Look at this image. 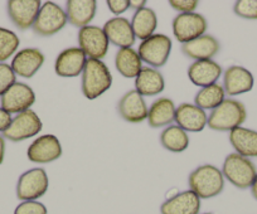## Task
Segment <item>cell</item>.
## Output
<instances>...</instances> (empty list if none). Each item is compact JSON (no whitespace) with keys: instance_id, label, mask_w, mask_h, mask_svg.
Returning <instances> with one entry per match:
<instances>
[{"instance_id":"1","label":"cell","mask_w":257,"mask_h":214,"mask_svg":"<svg viewBox=\"0 0 257 214\" xmlns=\"http://www.w3.org/2000/svg\"><path fill=\"white\" fill-rule=\"evenodd\" d=\"M188 184L190 190L201 199H211L223 191L224 176L217 166L206 164L189 174Z\"/></svg>"},{"instance_id":"2","label":"cell","mask_w":257,"mask_h":214,"mask_svg":"<svg viewBox=\"0 0 257 214\" xmlns=\"http://www.w3.org/2000/svg\"><path fill=\"white\" fill-rule=\"evenodd\" d=\"M112 75L107 66L100 60L88 58L81 77V88L87 100H96L110 90Z\"/></svg>"},{"instance_id":"3","label":"cell","mask_w":257,"mask_h":214,"mask_svg":"<svg viewBox=\"0 0 257 214\" xmlns=\"http://www.w3.org/2000/svg\"><path fill=\"white\" fill-rule=\"evenodd\" d=\"M247 119L243 103L234 98H226L218 107L212 110L207 125L214 131H232L242 126Z\"/></svg>"},{"instance_id":"4","label":"cell","mask_w":257,"mask_h":214,"mask_svg":"<svg viewBox=\"0 0 257 214\" xmlns=\"http://www.w3.org/2000/svg\"><path fill=\"white\" fill-rule=\"evenodd\" d=\"M224 179L238 189H248L253 184L257 175L256 165L251 159L244 157L237 152L227 155L222 166Z\"/></svg>"},{"instance_id":"5","label":"cell","mask_w":257,"mask_h":214,"mask_svg":"<svg viewBox=\"0 0 257 214\" xmlns=\"http://www.w3.org/2000/svg\"><path fill=\"white\" fill-rule=\"evenodd\" d=\"M49 179L43 168H34L22 174L17 183L19 200H38L48 191Z\"/></svg>"},{"instance_id":"6","label":"cell","mask_w":257,"mask_h":214,"mask_svg":"<svg viewBox=\"0 0 257 214\" xmlns=\"http://www.w3.org/2000/svg\"><path fill=\"white\" fill-rule=\"evenodd\" d=\"M67 14L53 2L42 4L38 17L33 24L34 33L41 37H52L67 24Z\"/></svg>"},{"instance_id":"7","label":"cell","mask_w":257,"mask_h":214,"mask_svg":"<svg viewBox=\"0 0 257 214\" xmlns=\"http://www.w3.org/2000/svg\"><path fill=\"white\" fill-rule=\"evenodd\" d=\"M172 52V39L165 34H154L140 43L139 53L143 62L150 67L159 68L165 66Z\"/></svg>"},{"instance_id":"8","label":"cell","mask_w":257,"mask_h":214,"mask_svg":"<svg viewBox=\"0 0 257 214\" xmlns=\"http://www.w3.org/2000/svg\"><path fill=\"white\" fill-rule=\"evenodd\" d=\"M42 129L43 124L41 117L31 109L13 117L11 126L3 132V137L13 142H19L36 136L42 131Z\"/></svg>"},{"instance_id":"9","label":"cell","mask_w":257,"mask_h":214,"mask_svg":"<svg viewBox=\"0 0 257 214\" xmlns=\"http://www.w3.org/2000/svg\"><path fill=\"white\" fill-rule=\"evenodd\" d=\"M173 34L182 44L199 38L206 34L208 23L202 14L185 13L178 14L172 23Z\"/></svg>"},{"instance_id":"10","label":"cell","mask_w":257,"mask_h":214,"mask_svg":"<svg viewBox=\"0 0 257 214\" xmlns=\"http://www.w3.org/2000/svg\"><path fill=\"white\" fill-rule=\"evenodd\" d=\"M80 49L90 60H102L108 52V42L105 32L97 26L83 27L78 31Z\"/></svg>"},{"instance_id":"11","label":"cell","mask_w":257,"mask_h":214,"mask_svg":"<svg viewBox=\"0 0 257 214\" xmlns=\"http://www.w3.org/2000/svg\"><path fill=\"white\" fill-rule=\"evenodd\" d=\"M34 102H36V93L31 86L23 82H16L0 97L2 109L11 115H18L27 110H31Z\"/></svg>"},{"instance_id":"12","label":"cell","mask_w":257,"mask_h":214,"mask_svg":"<svg viewBox=\"0 0 257 214\" xmlns=\"http://www.w3.org/2000/svg\"><path fill=\"white\" fill-rule=\"evenodd\" d=\"M62 145L58 137L52 134L37 137L27 150V156L32 163L48 164L62 156Z\"/></svg>"},{"instance_id":"13","label":"cell","mask_w":257,"mask_h":214,"mask_svg":"<svg viewBox=\"0 0 257 214\" xmlns=\"http://www.w3.org/2000/svg\"><path fill=\"white\" fill-rule=\"evenodd\" d=\"M41 7L39 0H11L7 3V11L14 26L21 31H27L33 28Z\"/></svg>"},{"instance_id":"14","label":"cell","mask_w":257,"mask_h":214,"mask_svg":"<svg viewBox=\"0 0 257 214\" xmlns=\"http://www.w3.org/2000/svg\"><path fill=\"white\" fill-rule=\"evenodd\" d=\"M87 57L80 47H71L58 55L54 62V71L59 77L72 78L82 75Z\"/></svg>"},{"instance_id":"15","label":"cell","mask_w":257,"mask_h":214,"mask_svg":"<svg viewBox=\"0 0 257 214\" xmlns=\"http://www.w3.org/2000/svg\"><path fill=\"white\" fill-rule=\"evenodd\" d=\"M117 111L120 116L130 124H139L148 119L147 102L138 91L132 90L126 92L117 103Z\"/></svg>"},{"instance_id":"16","label":"cell","mask_w":257,"mask_h":214,"mask_svg":"<svg viewBox=\"0 0 257 214\" xmlns=\"http://www.w3.org/2000/svg\"><path fill=\"white\" fill-rule=\"evenodd\" d=\"M102 29L108 42L120 48H133L137 41L132 22H128L123 17H113L108 19Z\"/></svg>"},{"instance_id":"17","label":"cell","mask_w":257,"mask_h":214,"mask_svg":"<svg viewBox=\"0 0 257 214\" xmlns=\"http://www.w3.org/2000/svg\"><path fill=\"white\" fill-rule=\"evenodd\" d=\"M44 55L38 48H24L16 53L12 61V70L16 76L32 78L43 66Z\"/></svg>"},{"instance_id":"18","label":"cell","mask_w":257,"mask_h":214,"mask_svg":"<svg viewBox=\"0 0 257 214\" xmlns=\"http://www.w3.org/2000/svg\"><path fill=\"white\" fill-rule=\"evenodd\" d=\"M202 199L192 190H185L169 196L160 206L162 214H199Z\"/></svg>"},{"instance_id":"19","label":"cell","mask_w":257,"mask_h":214,"mask_svg":"<svg viewBox=\"0 0 257 214\" xmlns=\"http://www.w3.org/2000/svg\"><path fill=\"white\" fill-rule=\"evenodd\" d=\"M253 75L242 66H231L223 75V88L226 95L238 96L253 88Z\"/></svg>"},{"instance_id":"20","label":"cell","mask_w":257,"mask_h":214,"mask_svg":"<svg viewBox=\"0 0 257 214\" xmlns=\"http://www.w3.org/2000/svg\"><path fill=\"white\" fill-rule=\"evenodd\" d=\"M175 122L187 132H199L207 126L206 111L192 103H182L175 111Z\"/></svg>"},{"instance_id":"21","label":"cell","mask_w":257,"mask_h":214,"mask_svg":"<svg viewBox=\"0 0 257 214\" xmlns=\"http://www.w3.org/2000/svg\"><path fill=\"white\" fill-rule=\"evenodd\" d=\"M219 49H221V44H219L218 39L209 34H204V36L182 46L183 55L196 61L212 60L218 53Z\"/></svg>"},{"instance_id":"22","label":"cell","mask_w":257,"mask_h":214,"mask_svg":"<svg viewBox=\"0 0 257 214\" xmlns=\"http://www.w3.org/2000/svg\"><path fill=\"white\" fill-rule=\"evenodd\" d=\"M222 75V67L213 60L196 61L188 68V77L193 85L208 87L217 83Z\"/></svg>"},{"instance_id":"23","label":"cell","mask_w":257,"mask_h":214,"mask_svg":"<svg viewBox=\"0 0 257 214\" xmlns=\"http://www.w3.org/2000/svg\"><path fill=\"white\" fill-rule=\"evenodd\" d=\"M97 11L95 0H68L66 3V14L68 23L77 28L90 26Z\"/></svg>"},{"instance_id":"24","label":"cell","mask_w":257,"mask_h":214,"mask_svg":"<svg viewBox=\"0 0 257 214\" xmlns=\"http://www.w3.org/2000/svg\"><path fill=\"white\" fill-rule=\"evenodd\" d=\"M175 107L174 102L168 97H160L155 100L150 106L148 112V122L153 129L169 126L175 121Z\"/></svg>"},{"instance_id":"25","label":"cell","mask_w":257,"mask_h":214,"mask_svg":"<svg viewBox=\"0 0 257 214\" xmlns=\"http://www.w3.org/2000/svg\"><path fill=\"white\" fill-rule=\"evenodd\" d=\"M229 142L234 152L244 157H257V131L247 127H236L229 131Z\"/></svg>"},{"instance_id":"26","label":"cell","mask_w":257,"mask_h":214,"mask_svg":"<svg viewBox=\"0 0 257 214\" xmlns=\"http://www.w3.org/2000/svg\"><path fill=\"white\" fill-rule=\"evenodd\" d=\"M165 81L162 73L153 67H143L135 78V91L144 96H157L164 91Z\"/></svg>"},{"instance_id":"27","label":"cell","mask_w":257,"mask_h":214,"mask_svg":"<svg viewBox=\"0 0 257 214\" xmlns=\"http://www.w3.org/2000/svg\"><path fill=\"white\" fill-rule=\"evenodd\" d=\"M115 66L122 77L137 78L143 70V61L134 48H120L116 53Z\"/></svg>"},{"instance_id":"28","label":"cell","mask_w":257,"mask_h":214,"mask_svg":"<svg viewBox=\"0 0 257 214\" xmlns=\"http://www.w3.org/2000/svg\"><path fill=\"white\" fill-rule=\"evenodd\" d=\"M132 27L137 38L145 41L154 36V32L158 27V17L152 8H143L135 12L133 16Z\"/></svg>"},{"instance_id":"29","label":"cell","mask_w":257,"mask_h":214,"mask_svg":"<svg viewBox=\"0 0 257 214\" xmlns=\"http://www.w3.org/2000/svg\"><path fill=\"white\" fill-rule=\"evenodd\" d=\"M160 144L168 151L182 152L189 146V136L178 125H170L160 134Z\"/></svg>"},{"instance_id":"30","label":"cell","mask_w":257,"mask_h":214,"mask_svg":"<svg viewBox=\"0 0 257 214\" xmlns=\"http://www.w3.org/2000/svg\"><path fill=\"white\" fill-rule=\"evenodd\" d=\"M226 92L223 86L214 83V85L203 87L197 92L194 97V105L202 110H214L226 100Z\"/></svg>"},{"instance_id":"31","label":"cell","mask_w":257,"mask_h":214,"mask_svg":"<svg viewBox=\"0 0 257 214\" xmlns=\"http://www.w3.org/2000/svg\"><path fill=\"white\" fill-rule=\"evenodd\" d=\"M19 44V37L13 31L0 27V63H6L7 60L16 55Z\"/></svg>"},{"instance_id":"32","label":"cell","mask_w":257,"mask_h":214,"mask_svg":"<svg viewBox=\"0 0 257 214\" xmlns=\"http://www.w3.org/2000/svg\"><path fill=\"white\" fill-rule=\"evenodd\" d=\"M233 12L237 17L249 21L257 19V0H238L233 6Z\"/></svg>"},{"instance_id":"33","label":"cell","mask_w":257,"mask_h":214,"mask_svg":"<svg viewBox=\"0 0 257 214\" xmlns=\"http://www.w3.org/2000/svg\"><path fill=\"white\" fill-rule=\"evenodd\" d=\"M17 82V76L7 63H0V97Z\"/></svg>"},{"instance_id":"34","label":"cell","mask_w":257,"mask_h":214,"mask_svg":"<svg viewBox=\"0 0 257 214\" xmlns=\"http://www.w3.org/2000/svg\"><path fill=\"white\" fill-rule=\"evenodd\" d=\"M14 214H48L46 205L38 200L22 201L14 209Z\"/></svg>"},{"instance_id":"35","label":"cell","mask_w":257,"mask_h":214,"mask_svg":"<svg viewBox=\"0 0 257 214\" xmlns=\"http://www.w3.org/2000/svg\"><path fill=\"white\" fill-rule=\"evenodd\" d=\"M169 6L174 11L179 12L180 14L185 13H194L199 6V2L197 0H170Z\"/></svg>"},{"instance_id":"36","label":"cell","mask_w":257,"mask_h":214,"mask_svg":"<svg viewBox=\"0 0 257 214\" xmlns=\"http://www.w3.org/2000/svg\"><path fill=\"white\" fill-rule=\"evenodd\" d=\"M107 8L110 9L113 16H121L130 8V2L128 0H107L106 2Z\"/></svg>"},{"instance_id":"37","label":"cell","mask_w":257,"mask_h":214,"mask_svg":"<svg viewBox=\"0 0 257 214\" xmlns=\"http://www.w3.org/2000/svg\"><path fill=\"white\" fill-rule=\"evenodd\" d=\"M12 115L0 107V132H4L12 124Z\"/></svg>"},{"instance_id":"38","label":"cell","mask_w":257,"mask_h":214,"mask_svg":"<svg viewBox=\"0 0 257 214\" xmlns=\"http://www.w3.org/2000/svg\"><path fill=\"white\" fill-rule=\"evenodd\" d=\"M128 2H130V8L135 9V12L145 8V6H147L145 0H128Z\"/></svg>"},{"instance_id":"39","label":"cell","mask_w":257,"mask_h":214,"mask_svg":"<svg viewBox=\"0 0 257 214\" xmlns=\"http://www.w3.org/2000/svg\"><path fill=\"white\" fill-rule=\"evenodd\" d=\"M6 156V139L0 135V165L3 164Z\"/></svg>"},{"instance_id":"40","label":"cell","mask_w":257,"mask_h":214,"mask_svg":"<svg viewBox=\"0 0 257 214\" xmlns=\"http://www.w3.org/2000/svg\"><path fill=\"white\" fill-rule=\"evenodd\" d=\"M251 193H252V196H253L254 199H256L257 200V175H256V178H254V181H253V184H252L251 185Z\"/></svg>"},{"instance_id":"41","label":"cell","mask_w":257,"mask_h":214,"mask_svg":"<svg viewBox=\"0 0 257 214\" xmlns=\"http://www.w3.org/2000/svg\"><path fill=\"white\" fill-rule=\"evenodd\" d=\"M203 214H213V213H203Z\"/></svg>"}]
</instances>
